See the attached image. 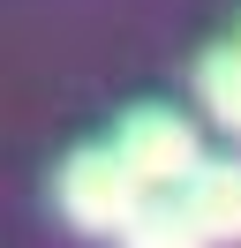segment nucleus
I'll return each instance as SVG.
<instances>
[{
    "label": "nucleus",
    "instance_id": "nucleus-4",
    "mask_svg": "<svg viewBox=\"0 0 241 248\" xmlns=\"http://www.w3.org/2000/svg\"><path fill=\"white\" fill-rule=\"evenodd\" d=\"M113 241H120V248H211L204 226L181 211V196H143V203H136V218L113 233Z\"/></svg>",
    "mask_w": 241,
    "mask_h": 248
},
{
    "label": "nucleus",
    "instance_id": "nucleus-5",
    "mask_svg": "<svg viewBox=\"0 0 241 248\" xmlns=\"http://www.w3.org/2000/svg\"><path fill=\"white\" fill-rule=\"evenodd\" d=\"M196 98L226 136H241V46H219L196 61Z\"/></svg>",
    "mask_w": 241,
    "mask_h": 248
},
{
    "label": "nucleus",
    "instance_id": "nucleus-3",
    "mask_svg": "<svg viewBox=\"0 0 241 248\" xmlns=\"http://www.w3.org/2000/svg\"><path fill=\"white\" fill-rule=\"evenodd\" d=\"M173 196H181V211L204 226L211 248H241V166L234 158H204Z\"/></svg>",
    "mask_w": 241,
    "mask_h": 248
},
{
    "label": "nucleus",
    "instance_id": "nucleus-2",
    "mask_svg": "<svg viewBox=\"0 0 241 248\" xmlns=\"http://www.w3.org/2000/svg\"><path fill=\"white\" fill-rule=\"evenodd\" d=\"M113 151L136 166V181H143V188H181L196 166H204L196 128L181 121V113H166V106H136V113H120Z\"/></svg>",
    "mask_w": 241,
    "mask_h": 248
},
{
    "label": "nucleus",
    "instance_id": "nucleus-1",
    "mask_svg": "<svg viewBox=\"0 0 241 248\" xmlns=\"http://www.w3.org/2000/svg\"><path fill=\"white\" fill-rule=\"evenodd\" d=\"M143 196L151 188L136 181V166L113 143H83V151H68L60 173H53V203H60V218H68L75 233H120Z\"/></svg>",
    "mask_w": 241,
    "mask_h": 248
}]
</instances>
